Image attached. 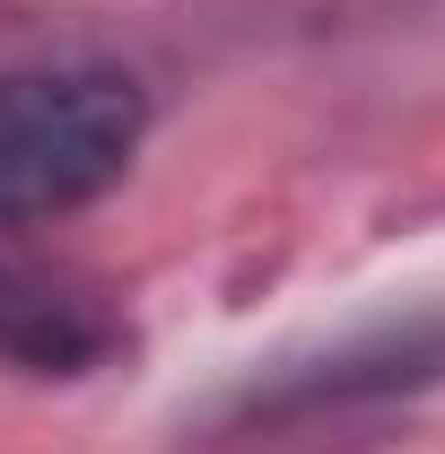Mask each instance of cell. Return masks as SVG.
I'll use <instances>...</instances> for the list:
<instances>
[{"instance_id": "cell-1", "label": "cell", "mask_w": 445, "mask_h": 454, "mask_svg": "<svg viewBox=\"0 0 445 454\" xmlns=\"http://www.w3.org/2000/svg\"><path fill=\"white\" fill-rule=\"evenodd\" d=\"M149 97L113 61H9L0 70V219H61L122 184Z\"/></svg>"}, {"instance_id": "cell-2", "label": "cell", "mask_w": 445, "mask_h": 454, "mask_svg": "<svg viewBox=\"0 0 445 454\" xmlns=\"http://www.w3.org/2000/svg\"><path fill=\"white\" fill-rule=\"evenodd\" d=\"M113 340H122V324L88 288L53 280L35 262H0V358L9 367H27V376H88V367L113 358Z\"/></svg>"}, {"instance_id": "cell-3", "label": "cell", "mask_w": 445, "mask_h": 454, "mask_svg": "<svg viewBox=\"0 0 445 454\" xmlns=\"http://www.w3.org/2000/svg\"><path fill=\"white\" fill-rule=\"evenodd\" d=\"M340 367H376L367 385H410V376H437L445 367V324H410V333H385V349L367 358H340ZM358 376H332V385H288V394H245V411H288V402H324V394H349Z\"/></svg>"}]
</instances>
